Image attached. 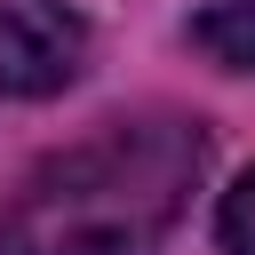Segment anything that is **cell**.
<instances>
[{"label": "cell", "mask_w": 255, "mask_h": 255, "mask_svg": "<svg viewBox=\"0 0 255 255\" xmlns=\"http://www.w3.org/2000/svg\"><path fill=\"white\" fill-rule=\"evenodd\" d=\"M215 239H223V255H255V167L223 191V215H215Z\"/></svg>", "instance_id": "277c9868"}, {"label": "cell", "mask_w": 255, "mask_h": 255, "mask_svg": "<svg viewBox=\"0 0 255 255\" xmlns=\"http://www.w3.org/2000/svg\"><path fill=\"white\" fill-rule=\"evenodd\" d=\"M191 48L223 72H255V0H215L207 16H191Z\"/></svg>", "instance_id": "3957f363"}, {"label": "cell", "mask_w": 255, "mask_h": 255, "mask_svg": "<svg viewBox=\"0 0 255 255\" xmlns=\"http://www.w3.org/2000/svg\"><path fill=\"white\" fill-rule=\"evenodd\" d=\"M207 175V128L183 112L104 120L48 151L0 207V255H159Z\"/></svg>", "instance_id": "6da1fadb"}, {"label": "cell", "mask_w": 255, "mask_h": 255, "mask_svg": "<svg viewBox=\"0 0 255 255\" xmlns=\"http://www.w3.org/2000/svg\"><path fill=\"white\" fill-rule=\"evenodd\" d=\"M88 64V16L72 0H0V96H64Z\"/></svg>", "instance_id": "7a4b0ae2"}]
</instances>
